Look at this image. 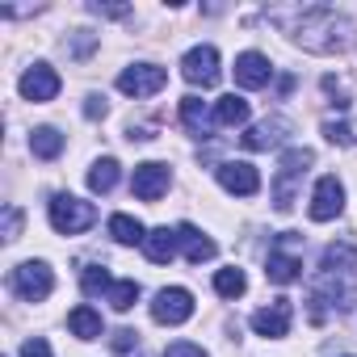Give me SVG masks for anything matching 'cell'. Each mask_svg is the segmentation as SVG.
Masks as SVG:
<instances>
[{
    "mask_svg": "<svg viewBox=\"0 0 357 357\" xmlns=\"http://www.w3.org/2000/svg\"><path fill=\"white\" fill-rule=\"evenodd\" d=\"M286 34L294 47H303L311 55H340L357 43V22L328 5H311V9H298V17L286 26Z\"/></svg>",
    "mask_w": 357,
    "mask_h": 357,
    "instance_id": "cell-1",
    "label": "cell"
},
{
    "mask_svg": "<svg viewBox=\"0 0 357 357\" xmlns=\"http://www.w3.org/2000/svg\"><path fill=\"white\" fill-rule=\"evenodd\" d=\"M311 160H315L311 147H290V151H282L278 176H273V206H278V211H290V206H294L298 181H303V172L311 168Z\"/></svg>",
    "mask_w": 357,
    "mask_h": 357,
    "instance_id": "cell-2",
    "label": "cell"
},
{
    "mask_svg": "<svg viewBox=\"0 0 357 357\" xmlns=\"http://www.w3.org/2000/svg\"><path fill=\"white\" fill-rule=\"evenodd\" d=\"M47 215H51V227L59 236H80V231H89L97 223V206L84 202V198H76V194H55L51 206H47Z\"/></svg>",
    "mask_w": 357,
    "mask_h": 357,
    "instance_id": "cell-3",
    "label": "cell"
},
{
    "mask_svg": "<svg viewBox=\"0 0 357 357\" xmlns=\"http://www.w3.org/2000/svg\"><path fill=\"white\" fill-rule=\"evenodd\" d=\"M181 76L194 84V89H215L219 84V51L211 47V43H202V47H190L185 51V59H181Z\"/></svg>",
    "mask_w": 357,
    "mask_h": 357,
    "instance_id": "cell-4",
    "label": "cell"
},
{
    "mask_svg": "<svg viewBox=\"0 0 357 357\" xmlns=\"http://www.w3.org/2000/svg\"><path fill=\"white\" fill-rule=\"evenodd\" d=\"M13 290L26 298V303H43L51 290H55V273L47 261H22L13 269Z\"/></svg>",
    "mask_w": 357,
    "mask_h": 357,
    "instance_id": "cell-5",
    "label": "cell"
},
{
    "mask_svg": "<svg viewBox=\"0 0 357 357\" xmlns=\"http://www.w3.org/2000/svg\"><path fill=\"white\" fill-rule=\"evenodd\" d=\"M190 315H194V294H190L185 286H164V290L155 294V303H151V319H155V324H168V328L185 324Z\"/></svg>",
    "mask_w": 357,
    "mask_h": 357,
    "instance_id": "cell-6",
    "label": "cell"
},
{
    "mask_svg": "<svg viewBox=\"0 0 357 357\" xmlns=\"http://www.w3.org/2000/svg\"><path fill=\"white\" fill-rule=\"evenodd\" d=\"M168 185H172V168H168V164H160V160L139 164V168H135V176H130V190H135V198H139V202H160V198L168 194Z\"/></svg>",
    "mask_w": 357,
    "mask_h": 357,
    "instance_id": "cell-7",
    "label": "cell"
},
{
    "mask_svg": "<svg viewBox=\"0 0 357 357\" xmlns=\"http://www.w3.org/2000/svg\"><path fill=\"white\" fill-rule=\"evenodd\" d=\"M168 84V72L160 68V63H130V68H122V76H118V89L126 93V97H151V93H160Z\"/></svg>",
    "mask_w": 357,
    "mask_h": 357,
    "instance_id": "cell-8",
    "label": "cell"
},
{
    "mask_svg": "<svg viewBox=\"0 0 357 357\" xmlns=\"http://www.w3.org/2000/svg\"><path fill=\"white\" fill-rule=\"evenodd\" d=\"M340 211H344V185L336 181V176H319L315 190H311V206H307V215H311L315 223H328V219H336Z\"/></svg>",
    "mask_w": 357,
    "mask_h": 357,
    "instance_id": "cell-9",
    "label": "cell"
},
{
    "mask_svg": "<svg viewBox=\"0 0 357 357\" xmlns=\"http://www.w3.org/2000/svg\"><path fill=\"white\" fill-rule=\"evenodd\" d=\"M215 176H219V185H223L227 194H240V198H252V194L261 190V176H257V168H252L248 160H223V164L215 168Z\"/></svg>",
    "mask_w": 357,
    "mask_h": 357,
    "instance_id": "cell-10",
    "label": "cell"
},
{
    "mask_svg": "<svg viewBox=\"0 0 357 357\" xmlns=\"http://www.w3.org/2000/svg\"><path fill=\"white\" fill-rule=\"evenodd\" d=\"M17 89H22V97L34 101V105L55 101V97H59V72H55L51 63H34V68H26V76H22Z\"/></svg>",
    "mask_w": 357,
    "mask_h": 357,
    "instance_id": "cell-11",
    "label": "cell"
},
{
    "mask_svg": "<svg viewBox=\"0 0 357 357\" xmlns=\"http://www.w3.org/2000/svg\"><path fill=\"white\" fill-rule=\"evenodd\" d=\"M286 135H290V118L273 114V118H265V122L248 126V130L240 135V143H244L248 151H269V147H278V143H282Z\"/></svg>",
    "mask_w": 357,
    "mask_h": 357,
    "instance_id": "cell-12",
    "label": "cell"
},
{
    "mask_svg": "<svg viewBox=\"0 0 357 357\" xmlns=\"http://www.w3.org/2000/svg\"><path fill=\"white\" fill-rule=\"evenodd\" d=\"M290 315H294L290 298H273L269 307H261L252 315V328H257V336H286L290 332Z\"/></svg>",
    "mask_w": 357,
    "mask_h": 357,
    "instance_id": "cell-13",
    "label": "cell"
},
{
    "mask_svg": "<svg viewBox=\"0 0 357 357\" xmlns=\"http://www.w3.org/2000/svg\"><path fill=\"white\" fill-rule=\"evenodd\" d=\"M269 80H273V68H269V59L261 51H244L236 59V84L240 89H265Z\"/></svg>",
    "mask_w": 357,
    "mask_h": 357,
    "instance_id": "cell-14",
    "label": "cell"
},
{
    "mask_svg": "<svg viewBox=\"0 0 357 357\" xmlns=\"http://www.w3.org/2000/svg\"><path fill=\"white\" fill-rule=\"evenodd\" d=\"M176 236H181V252H185V261L190 265H202V261H215V240L211 236H202L194 223H181V227H176Z\"/></svg>",
    "mask_w": 357,
    "mask_h": 357,
    "instance_id": "cell-15",
    "label": "cell"
},
{
    "mask_svg": "<svg viewBox=\"0 0 357 357\" xmlns=\"http://www.w3.org/2000/svg\"><path fill=\"white\" fill-rule=\"evenodd\" d=\"M176 248H181L176 227H155V231H147V240H143V252H147V261H155V265H168V261L176 257Z\"/></svg>",
    "mask_w": 357,
    "mask_h": 357,
    "instance_id": "cell-16",
    "label": "cell"
},
{
    "mask_svg": "<svg viewBox=\"0 0 357 357\" xmlns=\"http://www.w3.org/2000/svg\"><path fill=\"white\" fill-rule=\"evenodd\" d=\"M357 269V248L353 244H328L324 257H319V273H336V278H349Z\"/></svg>",
    "mask_w": 357,
    "mask_h": 357,
    "instance_id": "cell-17",
    "label": "cell"
},
{
    "mask_svg": "<svg viewBox=\"0 0 357 357\" xmlns=\"http://www.w3.org/2000/svg\"><path fill=\"white\" fill-rule=\"evenodd\" d=\"M269 282H278V286H290V282H298L303 278V261L294 257V252H282V248H273L269 252Z\"/></svg>",
    "mask_w": 357,
    "mask_h": 357,
    "instance_id": "cell-18",
    "label": "cell"
},
{
    "mask_svg": "<svg viewBox=\"0 0 357 357\" xmlns=\"http://www.w3.org/2000/svg\"><path fill=\"white\" fill-rule=\"evenodd\" d=\"M244 122H248V101L244 97L227 93V97L215 101V126H244Z\"/></svg>",
    "mask_w": 357,
    "mask_h": 357,
    "instance_id": "cell-19",
    "label": "cell"
},
{
    "mask_svg": "<svg viewBox=\"0 0 357 357\" xmlns=\"http://www.w3.org/2000/svg\"><path fill=\"white\" fill-rule=\"evenodd\" d=\"M118 185V160L114 155H101L93 168H89V190L93 194H109Z\"/></svg>",
    "mask_w": 357,
    "mask_h": 357,
    "instance_id": "cell-20",
    "label": "cell"
},
{
    "mask_svg": "<svg viewBox=\"0 0 357 357\" xmlns=\"http://www.w3.org/2000/svg\"><path fill=\"white\" fill-rule=\"evenodd\" d=\"M181 122L202 139L206 130H211V122H215V114H206V105H202V97H181Z\"/></svg>",
    "mask_w": 357,
    "mask_h": 357,
    "instance_id": "cell-21",
    "label": "cell"
},
{
    "mask_svg": "<svg viewBox=\"0 0 357 357\" xmlns=\"http://www.w3.org/2000/svg\"><path fill=\"white\" fill-rule=\"evenodd\" d=\"M68 328H72V336H80V340H97V336H101V315H97L93 307H72Z\"/></svg>",
    "mask_w": 357,
    "mask_h": 357,
    "instance_id": "cell-22",
    "label": "cell"
},
{
    "mask_svg": "<svg viewBox=\"0 0 357 357\" xmlns=\"http://www.w3.org/2000/svg\"><path fill=\"white\" fill-rule=\"evenodd\" d=\"M30 151H34L38 160H55V155L63 151V135H59L55 126H38V130L30 135Z\"/></svg>",
    "mask_w": 357,
    "mask_h": 357,
    "instance_id": "cell-23",
    "label": "cell"
},
{
    "mask_svg": "<svg viewBox=\"0 0 357 357\" xmlns=\"http://www.w3.org/2000/svg\"><path fill=\"white\" fill-rule=\"evenodd\" d=\"M109 236H114L118 244H143V240H147L143 223L130 219V215H109Z\"/></svg>",
    "mask_w": 357,
    "mask_h": 357,
    "instance_id": "cell-24",
    "label": "cell"
},
{
    "mask_svg": "<svg viewBox=\"0 0 357 357\" xmlns=\"http://www.w3.org/2000/svg\"><path fill=\"white\" fill-rule=\"evenodd\" d=\"M215 290H219L223 298H240V294L248 290L244 269H236V265H231V269H219V273H215Z\"/></svg>",
    "mask_w": 357,
    "mask_h": 357,
    "instance_id": "cell-25",
    "label": "cell"
},
{
    "mask_svg": "<svg viewBox=\"0 0 357 357\" xmlns=\"http://www.w3.org/2000/svg\"><path fill=\"white\" fill-rule=\"evenodd\" d=\"M105 298H109V307H114V311H130V307L139 303V282H135V278H126V282H114Z\"/></svg>",
    "mask_w": 357,
    "mask_h": 357,
    "instance_id": "cell-26",
    "label": "cell"
},
{
    "mask_svg": "<svg viewBox=\"0 0 357 357\" xmlns=\"http://www.w3.org/2000/svg\"><path fill=\"white\" fill-rule=\"evenodd\" d=\"M80 282H84V294H109V273L101 269V265H84V273H80Z\"/></svg>",
    "mask_w": 357,
    "mask_h": 357,
    "instance_id": "cell-27",
    "label": "cell"
},
{
    "mask_svg": "<svg viewBox=\"0 0 357 357\" xmlns=\"http://www.w3.org/2000/svg\"><path fill=\"white\" fill-rule=\"evenodd\" d=\"M324 135H328V143H340V147L353 143V130H349L344 122H324Z\"/></svg>",
    "mask_w": 357,
    "mask_h": 357,
    "instance_id": "cell-28",
    "label": "cell"
},
{
    "mask_svg": "<svg viewBox=\"0 0 357 357\" xmlns=\"http://www.w3.org/2000/svg\"><path fill=\"white\" fill-rule=\"evenodd\" d=\"M164 357H206V349L202 344H190V340H176V344L164 349Z\"/></svg>",
    "mask_w": 357,
    "mask_h": 357,
    "instance_id": "cell-29",
    "label": "cell"
},
{
    "mask_svg": "<svg viewBox=\"0 0 357 357\" xmlns=\"http://www.w3.org/2000/svg\"><path fill=\"white\" fill-rule=\"evenodd\" d=\"M17 236H22V211L5 206V240H17Z\"/></svg>",
    "mask_w": 357,
    "mask_h": 357,
    "instance_id": "cell-30",
    "label": "cell"
},
{
    "mask_svg": "<svg viewBox=\"0 0 357 357\" xmlns=\"http://www.w3.org/2000/svg\"><path fill=\"white\" fill-rule=\"evenodd\" d=\"M22 357H51V344H47L43 336H30V340L22 344Z\"/></svg>",
    "mask_w": 357,
    "mask_h": 357,
    "instance_id": "cell-31",
    "label": "cell"
},
{
    "mask_svg": "<svg viewBox=\"0 0 357 357\" xmlns=\"http://www.w3.org/2000/svg\"><path fill=\"white\" fill-rule=\"evenodd\" d=\"M89 9H93V13H101V17H126V13H130L126 5H89Z\"/></svg>",
    "mask_w": 357,
    "mask_h": 357,
    "instance_id": "cell-32",
    "label": "cell"
},
{
    "mask_svg": "<svg viewBox=\"0 0 357 357\" xmlns=\"http://www.w3.org/2000/svg\"><path fill=\"white\" fill-rule=\"evenodd\" d=\"M84 114H89V118H105V97H89Z\"/></svg>",
    "mask_w": 357,
    "mask_h": 357,
    "instance_id": "cell-33",
    "label": "cell"
}]
</instances>
